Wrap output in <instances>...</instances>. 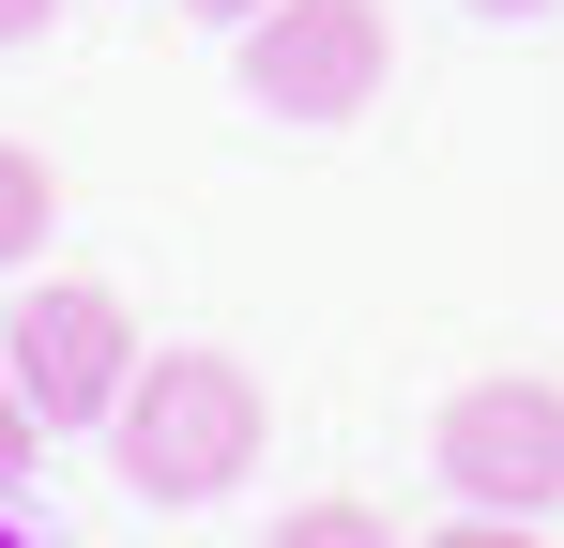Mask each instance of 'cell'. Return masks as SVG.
<instances>
[{
	"mask_svg": "<svg viewBox=\"0 0 564 548\" xmlns=\"http://www.w3.org/2000/svg\"><path fill=\"white\" fill-rule=\"evenodd\" d=\"M107 442H122V487H138V503H229L245 457H260V381L229 351H153L122 381Z\"/></svg>",
	"mask_w": 564,
	"mask_h": 548,
	"instance_id": "cell-1",
	"label": "cell"
},
{
	"mask_svg": "<svg viewBox=\"0 0 564 548\" xmlns=\"http://www.w3.org/2000/svg\"><path fill=\"white\" fill-rule=\"evenodd\" d=\"M0 365H15V396H31L46 427H107L122 381H138V320H122V289H93V274H46V289L0 320Z\"/></svg>",
	"mask_w": 564,
	"mask_h": 548,
	"instance_id": "cell-2",
	"label": "cell"
},
{
	"mask_svg": "<svg viewBox=\"0 0 564 548\" xmlns=\"http://www.w3.org/2000/svg\"><path fill=\"white\" fill-rule=\"evenodd\" d=\"M427 457H443L458 503L550 518V503H564V381H458L443 427H427Z\"/></svg>",
	"mask_w": 564,
	"mask_h": 548,
	"instance_id": "cell-3",
	"label": "cell"
},
{
	"mask_svg": "<svg viewBox=\"0 0 564 548\" xmlns=\"http://www.w3.org/2000/svg\"><path fill=\"white\" fill-rule=\"evenodd\" d=\"M397 62V31H381V0H275V15H245V91L275 107V122H351Z\"/></svg>",
	"mask_w": 564,
	"mask_h": 548,
	"instance_id": "cell-4",
	"label": "cell"
},
{
	"mask_svg": "<svg viewBox=\"0 0 564 548\" xmlns=\"http://www.w3.org/2000/svg\"><path fill=\"white\" fill-rule=\"evenodd\" d=\"M62 229V183H46V153L31 138H0V274H31V244Z\"/></svg>",
	"mask_w": 564,
	"mask_h": 548,
	"instance_id": "cell-5",
	"label": "cell"
},
{
	"mask_svg": "<svg viewBox=\"0 0 564 548\" xmlns=\"http://www.w3.org/2000/svg\"><path fill=\"white\" fill-rule=\"evenodd\" d=\"M275 548H397V518H367V503H290Z\"/></svg>",
	"mask_w": 564,
	"mask_h": 548,
	"instance_id": "cell-6",
	"label": "cell"
},
{
	"mask_svg": "<svg viewBox=\"0 0 564 548\" xmlns=\"http://www.w3.org/2000/svg\"><path fill=\"white\" fill-rule=\"evenodd\" d=\"M427 548H550V534H534V518H503V503H473V518H443Z\"/></svg>",
	"mask_w": 564,
	"mask_h": 548,
	"instance_id": "cell-7",
	"label": "cell"
},
{
	"mask_svg": "<svg viewBox=\"0 0 564 548\" xmlns=\"http://www.w3.org/2000/svg\"><path fill=\"white\" fill-rule=\"evenodd\" d=\"M31 442H46V412H31V396H15V365H0V487L31 472Z\"/></svg>",
	"mask_w": 564,
	"mask_h": 548,
	"instance_id": "cell-8",
	"label": "cell"
},
{
	"mask_svg": "<svg viewBox=\"0 0 564 548\" xmlns=\"http://www.w3.org/2000/svg\"><path fill=\"white\" fill-rule=\"evenodd\" d=\"M46 15H62V0H0V46H31V31H46Z\"/></svg>",
	"mask_w": 564,
	"mask_h": 548,
	"instance_id": "cell-9",
	"label": "cell"
},
{
	"mask_svg": "<svg viewBox=\"0 0 564 548\" xmlns=\"http://www.w3.org/2000/svg\"><path fill=\"white\" fill-rule=\"evenodd\" d=\"M184 15H214V31H245V15H275V0H184Z\"/></svg>",
	"mask_w": 564,
	"mask_h": 548,
	"instance_id": "cell-10",
	"label": "cell"
},
{
	"mask_svg": "<svg viewBox=\"0 0 564 548\" xmlns=\"http://www.w3.org/2000/svg\"><path fill=\"white\" fill-rule=\"evenodd\" d=\"M473 15H550V0H473Z\"/></svg>",
	"mask_w": 564,
	"mask_h": 548,
	"instance_id": "cell-11",
	"label": "cell"
},
{
	"mask_svg": "<svg viewBox=\"0 0 564 548\" xmlns=\"http://www.w3.org/2000/svg\"><path fill=\"white\" fill-rule=\"evenodd\" d=\"M0 548H31V534H15V518H0Z\"/></svg>",
	"mask_w": 564,
	"mask_h": 548,
	"instance_id": "cell-12",
	"label": "cell"
}]
</instances>
